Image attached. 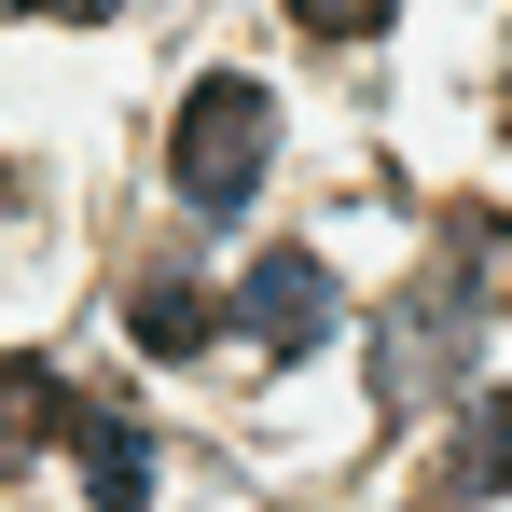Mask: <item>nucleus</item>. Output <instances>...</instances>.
<instances>
[{
  "label": "nucleus",
  "instance_id": "1a4fd4ad",
  "mask_svg": "<svg viewBox=\"0 0 512 512\" xmlns=\"http://www.w3.org/2000/svg\"><path fill=\"white\" fill-rule=\"evenodd\" d=\"M14 14H111V0H14Z\"/></svg>",
  "mask_w": 512,
  "mask_h": 512
},
{
  "label": "nucleus",
  "instance_id": "39448f33",
  "mask_svg": "<svg viewBox=\"0 0 512 512\" xmlns=\"http://www.w3.org/2000/svg\"><path fill=\"white\" fill-rule=\"evenodd\" d=\"M429 499H512V388H471V416H457V443H443Z\"/></svg>",
  "mask_w": 512,
  "mask_h": 512
},
{
  "label": "nucleus",
  "instance_id": "7ed1b4c3",
  "mask_svg": "<svg viewBox=\"0 0 512 512\" xmlns=\"http://www.w3.org/2000/svg\"><path fill=\"white\" fill-rule=\"evenodd\" d=\"M236 319H250V346H277V360H305V346H333V263L319 250H263L250 291H236Z\"/></svg>",
  "mask_w": 512,
  "mask_h": 512
},
{
  "label": "nucleus",
  "instance_id": "423d86ee",
  "mask_svg": "<svg viewBox=\"0 0 512 512\" xmlns=\"http://www.w3.org/2000/svg\"><path fill=\"white\" fill-rule=\"evenodd\" d=\"M70 374H42V360H0V471H28L42 443H70Z\"/></svg>",
  "mask_w": 512,
  "mask_h": 512
},
{
  "label": "nucleus",
  "instance_id": "0eeeda50",
  "mask_svg": "<svg viewBox=\"0 0 512 512\" xmlns=\"http://www.w3.org/2000/svg\"><path fill=\"white\" fill-rule=\"evenodd\" d=\"M125 333L153 346V360H194V346L222 333V291H194V277H139V305H125Z\"/></svg>",
  "mask_w": 512,
  "mask_h": 512
},
{
  "label": "nucleus",
  "instance_id": "f257e3e1",
  "mask_svg": "<svg viewBox=\"0 0 512 512\" xmlns=\"http://www.w3.org/2000/svg\"><path fill=\"white\" fill-rule=\"evenodd\" d=\"M485 319H512V222L485 194H457V208H443V277H429V291L402 277V305H388V333H374V402H388V416L443 402Z\"/></svg>",
  "mask_w": 512,
  "mask_h": 512
},
{
  "label": "nucleus",
  "instance_id": "6e6552de",
  "mask_svg": "<svg viewBox=\"0 0 512 512\" xmlns=\"http://www.w3.org/2000/svg\"><path fill=\"white\" fill-rule=\"evenodd\" d=\"M402 0H291V28H319V42H374Z\"/></svg>",
  "mask_w": 512,
  "mask_h": 512
},
{
  "label": "nucleus",
  "instance_id": "f03ea898",
  "mask_svg": "<svg viewBox=\"0 0 512 512\" xmlns=\"http://www.w3.org/2000/svg\"><path fill=\"white\" fill-rule=\"evenodd\" d=\"M263 153H277V97H263L250 70H208V84L180 97L167 180H180V208H194V222H236V208L263 194Z\"/></svg>",
  "mask_w": 512,
  "mask_h": 512
},
{
  "label": "nucleus",
  "instance_id": "20e7f679",
  "mask_svg": "<svg viewBox=\"0 0 512 512\" xmlns=\"http://www.w3.org/2000/svg\"><path fill=\"white\" fill-rule=\"evenodd\" d=\"M70 457H84L97 512H153V443H139L125 402H70Z\"/></svg>",
  "mask_w": 512,
  "mask_h": 512
}]
</instances>
